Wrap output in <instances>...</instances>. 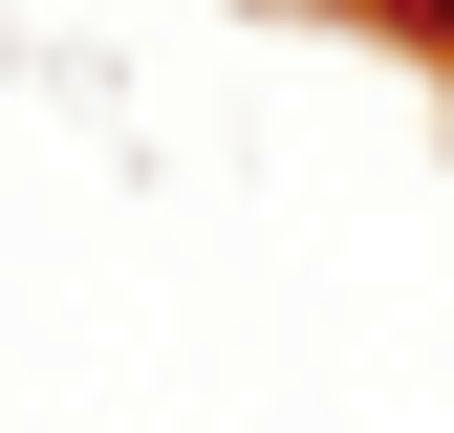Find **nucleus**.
<instances>
[{
  "mask_svg": "<svg viewBox=\"0 0 454 433\" xmlns=\"http://www.w3.org/2000/svg\"><path fill=\"white\" fill-rule=\"evenodd\" d=\"M389 22H411V43H433V66H454V0H389Z\"/></svg>",
  "mask_w": 454,
  "mask_h": 433,
  "instance_id": "nucleus-1",
  "label": "nucleus"
}]
</instances>
